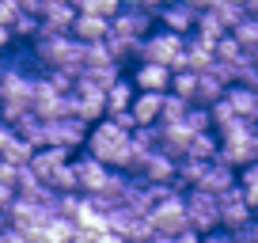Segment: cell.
Instances as JSON below:
<instances>
[{"label":"cell","instance_id":"1","mask_svg":"<svg viewBox=\"0 0 258 243\" xmlns=\"http://www.w3.org/2000/svg\"><path fill=\"white\" fill-rule=\"evenodd\" d=\"M217 137H220V152H217L220 163H228V167L239 171V167H247V163L258 160L254 137H250V122H232V126L217 130Z\"/></svg>","mask_w":258,"mask_h":243},{"label":"cell","instance_id":"2","mask_svg":"<svg viewBox=\"0 0 258 243\" xmlns=\"http://www.w3.org/2000/svg\"><path fill=\"white\" fill-rule=\"evenodd\" d=\"M141 61H160L167 69H186V34L167 31V27H156L145 38V49H141Z\"/></svg>","mask_w":258,"mask_h":243},{"label":"cell","instance_id":"3","mask_svg":"<svg viewBox=\"0 0 258 243\" xmlns=\"http://www.w3.org/2000/svg\"><path fill=\"white\" fill-rule=\"evenodd\" d=\"M186 217H190V228L198 235H209L220 228V194H209V190H186Z\"/></svg>","mask_w":258,"mask_h":243},{"label":"cell","instance_id":"4","mask_svg":"<svg viewBox=\"0 0 258 243\" xmlns=\"http://www.w3.org/2000/svg\"><path fill=\"white\" fill-rule=\"evenodd\" d=\"M160 235H182L190 232V217H186V194H167L163 202H156V209L148 213Z\"/></svg>","mask_w":258,"mask_h":243},{"label":"cell","instance_id":"5","mask_svg":"<svg viewBox=\"0 0 258 243\" xmlns=\"http://www.w3.org/2000/svg\"><path fill=\"white\" fill-rule=\"evenodd\" d=\"M73 118L88 122V126L103 122L106 118V91L95 88V84H88V80H76V88H73Z\"/></svg>","mask_w":258,"mask_h":243},{"label":"cell","instance_id":"6","mask_svg":"<svg viewBox=\"0 0 258 243\" xmlns=\"http://www.w3.org/2000/svg\"><path fill=\"white\" fill-rule=\"evenodd\" d=\"M110 27H114V31H121V34H133V38H148V34L160 27V19H156V12L141 8L137 0H125L121 12L110 19Z\"/></svg>","mask_w":258,"mask_h":243},{"label":"cell","instance_id":"7","mask_svg":"<svg viewBox=\"0 0 258 243\" xmlns=\"http://www.w3.org/2000/svg\"><path fill=\"white\" fill-rule=\"evenodd\" d=\"M49 217H53V209L42 202H27V198H16V205L8 209V224L19 228V232L27 235H38L42 228L49 224Z\"/></svg>","mask_w":258,"mask_h":243},{"label":"cell","instance_id":"8","mask_svg":"<svg viewBox=\"0 0 258 243\" xmlns=\"http://www.w3.org/2000/svg\"><path fill=\"white\" fill-rule=\"evenodd\" d=\"M88 122H80V118H53L49 122V145H57V148H69V152H84V145H88Z\"/></svg>","mask_w":258,"mask_h":243},{"label":"cell","instance_id":"9","mask_svg":"<svg viewBox=\"0 0 258 243\" xmlns=\"http://www.w3.org/2000/svg\"><path fill=\"white\" fill-rule=\"evenodd\" d=\"M254 217H258V213L250 209V202L243 198L239 187H232L228 194H220V228H228V232H239V228H247Z\"/></svg>","mask_w":258,"mask_h":243},{"label":"cell","instance_id":"10","mask_svg":"<svg viewBox=\"0 0 258 243\" xmlns=\"http://www.w3.org/2000/svg\"><path fill=\"white\" fill-rule=\"evenodd\" d=\"M129 80L137 84V91H171L175 69L160 65V61H137V65L129 69Z\"/></svg>","mask_w":258,"mask_h":243},{"label":"cell","instance_id":"11","mask_svg":"<svg viewBox=\"0 0 258 243\" xmlns=\"http://www.w3.org/2000/svg\"><path fill=\"white\" fill-rule=\"evenodd\" d=\"M156 19H160V27H167V31H178L190 38L194 31H198V19H202V12L190 8L186 0H171V4H163L160 12H156Z\"/></svg>","mask_w":258,"mask_h":243},{"label":"cell","instance_id":"12","mask_svg":"<svg viewBox=\"0 0 258 243\" xmlns=\"http://www.w3.org/2000/svg\"><path fill=\"white\" fill-rule=\"evenodd\" d=\"M73 163H76V175H80V194H99L103 183L110 178V171H114V167H106L103 160H95L91 152L73 156Z\"/></svg>","mask_w":258,"mask_h":243},{"label":"cell","instance_id":"13","mask_svg":"<svg viewBox=\"0 0 258 243\" xmlns=\"http://www.w3.org/2000/svg\"><path fill=\"white\" fill-rule=\"evenodd\" d=\"M76 4L73 0H57V4H42V34H73L76 23Z\"/></svg>","mask_w":258,"mask_h":243},{"label":"cell","instance_id":"14","mask_svg":"<svg viewBox=\"0 0 258 243\" xmlns=\"http://www.w3.org/2000/svg\"><path fill=\"white\" fill-rule=\"evenodd\" d=\"M163 99H167V91H137V99H133V106H129L137 130L141 126H160L163 122Z\"/></svg>","mask_w":258,"mask_h":243},{"label":"cell","instance_id":"15","mask_svg":"<svg viewBox=\"0 0 258 243\" xmlns=\"http://www.w3.org/2000/svg\"><path fill=\"white\" fill-rule=\"evenodd\" d=\"M175 175H178V160L175 156H167V152H148L145 156V163L137 167V178H145V183H175Z\"/></svg>","mask_w":258,"mask_h":243},{"label":"cell","instance_id":"16","mask_svg":"<svg viewBox=\"0 0 258 243\" xmlns=\"http://www.w3.org/2000/svg\"><path fill=\"white\" fill-rule=\"evenodd\" d=\"M106 49H110V57L118 61L121 69H133L141 61V49H145V38H133V34H121L110 27V34H106Z\"/></svg>","mask_w":258,"mask_h":243},{"label":"cell","instance_id":"17","mask_svg":"<svg viewBox=\"0 0 258 243\" xmlns=\"http://www.w3.org/2000/svg\"><path fill=\"white\" fill-rule=\"evenodd\" d=\"M232 187H239V171L228 167V163H220V160H209V167H205L198 190H209V194H228Z\"/></svg>","mask_w":258,"mask_h":243},{"label":"cell","instance_id":"18","mask_svg":"<svg viewBox=\"0 0 258 243\" xmlns=\"http://www.w3.org/2000/svg\"><path fill=\"white\" fill-rule=\"evenodd\" d=\"M190 141H194V130L186 126V122L160 126V152H167V156H175V160H182V156L190 152Z\"/></svg>","mask_w":258,"mask_h":243},{"label":"cell","instance_id":"19","mask_svg":"<svg viewBox=\"0 0 258 243\" xmlns=\"http://www.w3.org/2000/svg\"><path fill=\"white\" fill-rule=\"evenodd\" d=\"M224 99H228V106L235 110V118L250 122V126L258 122V91L254 88H247V84H232V88L224 91Z\"/></svg>","mask_w":258,"mask_h":243},{"label":"cell","instance_id":"20","mask_svg":"<svg viewBox=\"0 0 258 243\" xmlns=\"http://www.w3.org/2000/svg\"><path fill=\"white\" fill-rule=\"evenodd\" d=\"M69 160H73V152H69V148H57V145H49V148H38V152H34V160L27 163V167H31L34 175L42 178V183H49V175H53L57 167H64Z\"/></svg>","mask_w":258,"mask_h":243},{"label":"cell","instance_id":"21","mask_svg":"<svg viewBox=\"0 0 258 243\" xmlns=\"http://www.w3.org/2000/svg\"><path fill=\"white\" fill-rule=\"evenodd\" d=\"M12 130L19 133L23 141H31L34 148H49V122L42 118V114H34V110H27L23 118L12 126Z\"/></svg>","mask_w":258,"mask_h":243},{"label":"cell","instance_id":"22","mask_svg":"<svg viewBox=\"0 0 258 243\" xmlns=\"http://www.w3.org/2000/svg\"><path fill=\"white\" fill-rule=\"evenodd\" d=\"M133 99H137V84L129 80V73H125L118 84H110V88H106V118L125 114L129 106H133Z\"/></svg>","mask_w":258,"mask_h":243},{"label":"cell","instance_id":"23","mask_svg":"<svg viewBox=\"0 0 258 243\" xmlns=\"http://www.w3.org/2000/svg\"><path fill=\"white\" fill-rule=\"evenodd\" d=\"M213 61H217V46L205 38H198V34H190L186 38V69H194V73H209Z\"/></svg>","mask_w":258,"mask_h":243},{"label":"cell","instance_id":"24","mask_svg":"<svg viewBox=\"0 0 258 243\" xmlns=\"http://www.w3.org/2000/svg\"><path fill=\"white\" fill-rule=\"evenodd\" d=\"M106 34H110V19H103V16L80 12L76 23H73V38L76 42H106Z\"/></svg>","mask_w":258,"mask_h":243},{"label":"cell","instance_id":"25","mask_svg":"<svg viewBox=\"0 0 258 243\" xmlns=\"http://www.w3.org/2000/svg\"><path fill=\"white\" fill-rule=\"evenodd\" d=\"M224 91H228V84L220 80L217 73H202V76H198V95H194V106H213V103H220V99H224Z\"/></svg>","mask_w":258,"mask_h":243},{"label":"cell","instance_id":"26","mask_svg":"<svg viewBox=\"0 0 258 243\" xmlns=\"http://www.w3.org/2000/svg\"><path fill=\"white\" fill-rule=\"evenodd\" d=\"M46 187H49V190H57V194H80V175H76V163L69 160L64 167H57L53 175H49Z\"/></svg>","mask_w":258,"mask_h":243},{"label":"cell","instance_id":"27","mask_svg":"<svg viewBox=\"0 0 258 243\" xmlns=\"http://www.w3.org/2000/svg\"><path fill=\"white\" fill-rule=\"evenodd\" d=\"M34 152H38V148H34L31 141H23V137H19V133H16V137H12L8 145H4V152H0V160H4V163H16V167H27V163L34 160Z\"/></svg>","mask_w":258,"mask_h":243},{"label":"cell","instance_id":"28","mask_svg":"<svg viewBox=\"0 0 258 243\" xmlns=\"http://www.w3.org/2000/svg\"><path fill=\"white\" fill-rule=\"evenodd\" d=\"M217 152H220L217 130H205V133H194L190 152H186V156H194V160H217Z\"/></svg>","mask_w":258,"mask_h":243},{"label":"cell","instance_id":"29","mask_svg":"<svg viewBox=\"0 0 258 243\" xmlns=\"http://www.w3.org/2000/svg\"><path fill=\"white\" fill-rule=\"evenodd\" d=\"M194 34L217 46V42H220V38H228V34H232V31H228V27H224V19H220L217 12H202V19H198V31H194Z\"/></svg>","mask_w":258,"mask_h":243},{"label":"cell","instance_id":"30","mask_svg":"<svg viewBox=\"0 0 258 243\" xmlns=\"http://www.w3.org/2000/svg\"><path fill=\"white\" fill-rule=\"evenodd\" d=\"M38 235H46L49 243H73V235H76V220H73V217H57V213H53V217H49V224L42 228Z\"/></svg>","mask_w":258,"mask_h":243},{"label":"cell","instance_id":"31","mask_svg":"<svg viewBox=\"0 0 258 243\" xmlns=\"http://www.w3.org/2000/svg\"><path fill=\"white\" fill-rule=\"evenodd\" d=\"M190 99L175 95V91H167V99H163V122L160 126H175V122H186V114H190Z\"/></svg>","mask_w":258,"mask_h":243},{"label":"cell","instance_id":"32","mask_svg":"<svg viewBox=\"0 0 258 243\" xmlns=\"http://www.w3.org/2000/svg\"><path fill=\"white\" fill-rule=\"evenodd\" d=\"M76 12H88V16H103V19H114L121 12L125 0H73Z\"/></svg>","mask_w":258,"mask_h":243},{"label":"cell","instance_id":"33","mask_svg":"<svg viewBox=\"0 0 258 243\" xmlns=\"http://www.w3.org/2000/svg\"><path fill=\"white\" fill-rule=\"evenodd\" d=\"M232 34L239 38V46L247 49L250 57H258V19H254V16H247V19H243V23L235 27Z\"/></svg>","mask_w":258,"mask_h":243},{"label":"cell","instance_id":"34","mask_svg":"<svg viewBox=\"0 0 258 243\" xmlns=\"http://www.w3.org/2000/svg\"><path fill=\"white\" fill-rule=\"evenodd\" d=\"M198 76H202V73H194V69H178L175 80H171V91L194 103V95H198Z\"/></svg>","mask_w":258,"mask_h":243},{"label":"cell","instance_id":"35","mask_svg":"<svg viewBox=\"0 0 258 243\" xmlns=\"http://www.w3.org/2000/svg\"><path fill=\"white\" fill-rule=\"evenodd\" d=\"M19 12H23V8H19V0H0V23H4V27L16 23Z\"/></svg>","mask_w":258,"mask_h":243},{"label":"cell","instance_id":"36","mask_svg":"<svg viewBox=\"0 0 258 243\" xmlns=\"http://www.w3.org/2000/svg\"><path fill=\"white\" fill-rule=\"evenodd\" d=\"M16 198H19V190H16V187H8V183H0V209L8 213L12 205H16Z\"/></svg>","mask_w":258,"mask_h":243},{"label":"cell","instance_id":"37","mask_svg":"<svg viewBox=\"0 0 258 243\" xmlns=\"http://www.w3.org/2000/svg\"><path fill=\"white\" fill-rule=\"evenodd\" d=\"M202 243H235V232H228V228H217V232L202 235Z\"/></svg>","mask_w":258,"mask_h":243},{"label":"cell","instance_id":"38","mask_svg":"<svg viewBox=\"0 0 258 243\" xmlns=\"http://www.w3.org/2000/svg\"><path fill=\"white\" fill-rule=\"evenodd\" d=\"M12 46H16V34H12V27H4V23H0V57L8 53Z\"/></svg>","mask_w":258,"mask_h":243},{"label":"cell","instance_id":"39","mask_svg":"<svg viewBox=\"0 0 258 243\" xmlns=\"http://www.w3.org/2000/svg\"><path fill=\"white\" fill-rule=\"evenodd\" d=\"M0 243H31V235H27V232H19V228H12V224H8V232L0 235Z\"/></svg>","mask_w":258,"mask_h":243},{"label":"cell","instance_id":"40","mask_svg":"<svg viewBox=\"0 0 258 243\" xmlns=\"http://www.w3.org/2000/svg\"><path fill=\"white\" fill-rule=\"evenodd\" d=\"M12 137H16V130H12V122H4V118H0V152H4V145H8Z\"/></svg>","mask_w":258,"mask_h":243},{"label":"cell","instance_id":"41","mask_svg":"<svg viewBox=\"0 0 258 243\" xmlns=\"http://www.w3.org/2000/svg\"><path fill=\"white\" fill-rule=\"evenodd\" d=\"M95 243H125V239H121L118 232H99V235H95Z\"/></svg>","mask_w":258,"mask_h":243},{"label":"cell","instance_id":"42","mask_svg":"<svg viewBox=\"0 0 258 243\" xmlns=\"http://www.w3.org/2000/svg\"><path fill=\"white\" fill-rule=\"evenodd\" d=\"M175 243H202V235H198V232H194V228H190V232L175 235Z\"/></svg>","mask_w":258,"mask_h":243},{"label":"cell","instance_id":"43","mask_svg":"<svg viewBox=\"0 0 258 243\" xmlns=\"http://www.w3.org/2000/svg\"><path fill=\"white\" fill-rule=\"evenodd\" d=\"M186 4H190V8H198V12H213V4H217V0H186Z\"/></svg>","mask_w":258,"mask_h":243},{"label":"cell","instance_id":"44","mask_svg":"<svg viewBox=\"0 0 258 243\" xmlns=\"http://www.w3.org/2000/svg\"><path fill=\"white\" fill-rule=\"evenodd\" d=\"M73 243H95V232H80V228H76V235H73Z\"/></svg>","mask_w":258,"mask_h":243},{"label":"cell","instance_id":"45","mask_svg":"<svg viewBox=\"0 0 258 243\" xmlns=\"http://www.w3.org/2000/svg\"><path fill=\"white\" fill-rule=\"evenodd\" d=\"M243 8H247L250 16H254V12H258V0H243Z\"/></svg>","mask_w":258,"mask_h":243},{"label":"cell","instance_id":"46","mask_svg":"<svg viewBox=\"0 0 258 243\" xmlns=\"http://www.w3.org/2000/svg\"><path fill=\"white\" fill-rule=\"evenodd\" d=\"M0 232H8V213L0 209Z\"/></svg>","mask_w":258,"mask_h":243},{"label":"cell","instance_id":"47","mask_svg":"<svg viewBox=\"0 0 258 243\" xmlns=\"http://www.w3.org/2000/svg\"><path fill=\"white\" fill-rule=\"evenodd\" d=\"M250 137H254V152H258V122L250 126Z\"/></svg>","mask_w":258,"mask_h":243},{"label":"cell","instance_id":"48","mask_svg":"<svg viewBox=\"0 0 258 243\" xmlns=\"http://www.w3.org/2000/svg\"><path fill=\"white\" fill-rule=\"evenodd\" d=\"M31 243H49V239H46V235H31Z\"/></svg>","mask_w":258,"mask_h":243},{"label":"cell","instance_id":"49","mask_svg":"<svg viewBox=\"0 0 258 243\" xmlns=\"http://www.w3.org/2000/svg\"><path fill=\"white\" fill-rule=\"evenodd\" d=\"M235 243H250V239H243V235H239V232H235Z\"/></svg>","mask_w":258,"mask_h":243},{"label":"cell","instance_id":"50","mask_svg":"<svg viewBox=\"0 0 258 243\" xmlns=\"http://www.w3.org/2000/svg\"><path fill=\"white\" fill-rule=\"evenodd\" d=\"M254 19H258V12H254Z\"/></svg>","mask_w":258,"mask_h":243},{"label":"cell","instance_id":"51","mask_svg":"<svg viewBox=\"0 0 258 243\" xmlns=\"http://www.w3.org/2000/svg\"><path fill=\"white\" fill-rule=\"evenodd\" d=\"M254 61H258V57H254Z\"/></svg>","mask_w":258,"mask_h":243}]
</instances>
